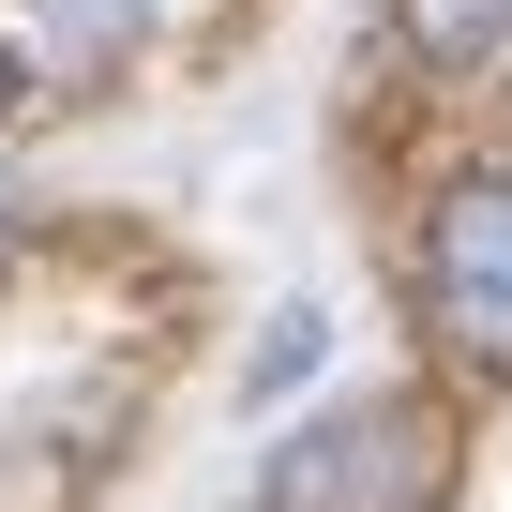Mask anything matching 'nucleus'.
<instances>
[{"label":"nucleus","instance_id":"1","mask_svg":"<svg viewBox=\"0 0 512 512\" xmlns=\"http://www.w3.org/2000/svg\"><path fill=\"white\" fill-rule=\"evenodd\" d=\"M437 497H452V437L422 392H347L256 467V512H437Z\"/></svg>","mask_w":512,"mask_h":512},{"label":"nucleus","instance_id":"2","mask_svg":"<svg viewBox=\"0 0 512 512\" xmlns=\"http://www.w3.org/2000/svg\"><path fill=\"white\" fill-rule=\"evenodd\" d=\"M407 287H422V332H437V347H452L482 392H512V166L437 181Z\"/></svg>","mask_w":512,"mask_h":512},{"label":"nucleus","instance_id":"3","mask_svg":"<svg viewBox=\"0 0 512 512\" xmlns=\"http://www.w3.org/2000/svg\"><path fill=\"white\" fill-rule=\"evenodd\" d=\"M151 31V0H16V76H46V106L106 91Z\"/></svg>","mask_w":512,"mask_h":512},{"label":"nucleus","instance_id":"4","mask_svg":"<svg viewBox=\"0 0 512 512\" xmlns=\"http://www.w3.org/2000/svg\"><path fill=\"white\" fill-rule=\"evenodd\" d=\"M392 46L422 76H482V61H512V0H392Z\"/></svg>","mask_w":512,"mask_h":512},{"label":"nucleus","instance_id":"5","mask_svg":"<svg viewBox=\"0 0 512 512\" xmlns=\"http://www.w3.org/2000/svg\"><path fill=\"white\" fill-rule=\"evenodd\" d=\"M0 256H16V196H0Z\"/></svg>","mask_w":512,"mask_h":512}]
</instances>
